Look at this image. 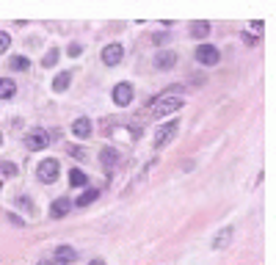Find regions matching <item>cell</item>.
Segmentation results:
<instances>
[{
    "instance_id": "6da1fadb",
    "label": "cell",
    "mask_w": 276,
    "mask_h": 265,
    "mask_svg": "<svg viewBox=\"0 0 276 265\" xmlns=\"http://www.w3.org/2000/svg\"><path fill=\"white\" fill-rule=\"evenodd\" d=\"M180 108H183V97H180V94H163V97L152 99L149 114L155 116V119H160V116H169V114H174V111H180Z\"/></svg>"
},
{
    "instance_id": "7a4b0ae2",
    "label": "cell",
    "mask_w": 276,
    "mask_h": 265,
    "mask_svg": "<svg viewBox=\"0 0 276 265\" xmlns=\"http://www.w3.org/2000/svg\"><path fill=\"white\" fill-rule=\"evenodd\" d=\"M218 58H221V52L215 50L213 44H199L196 47V61L204 64V67H215V64H218Z\"/></svg>"
},
{
    "instance_id": "3957f363",
    "label": "cell",
    "mask_w": 276,
    "mask_h": 265,
    "mask_svg": "<svg viewBox=\"0 0 276 265\" xmlns=\"http://www.w3.org/2000/svg\"><path fill=\"white\" fill-rule=\"evenodd\" d=\"M47 144H50V133H44V130H31L25 135V146L31 152H42Z\"/></svg>"
},
{
    "instance_id": "277c9868",
    "label": "cell",
    "mask_w": 276,
    "mask_h": 265,
    "mask_svg": "<svg viewBox=\"0 0 276 265\" xmlns=\"http://www.w3.org/2000/svg\"><path fill=\"white\" fill-rule=\"evenodd\" d=\"M58 161L56 157H47V161L39 163V169H36V174H39V180L42 182H56V177H58Z\"/></svg>"
},
{
    "instance_id": "5b68a950",
    "label": "cell",
    "mask_w": 276,
    "mask_h": 265,
    "mask_svg": "<svg viewBox=\"0 0 276 265\" xmlns=\"http://www.w3.org/2000/svg\"><path fill=\"white\" fill-rule=\"evenodd\" d=\"M177 130H180V122H177V119L169 122V125H163L160 130H157V135H155V146H157V149H160V146H166L169 141L177 135Z\"/></svg>"
},
{
    "instance_id": "8992f818",
    "label": "cell",
    "mask_w": 276,
    "mask_h": 265,
    "mask_svg": "<svg viewBox=\"0 0 276 265\" xmlns=\"http://www.w3.org/2000/svg\"><path fill=\"white\" fill-rule=\"evenodd\" d=\"M122 58H125V47H122V44H105L102 61L108 64V67H119Z\"/></svg>"
},
{
    "instance_id": "52a82bcc",
    "label": "cell",
    "mask_w": 276,
    "mask_h": 265,
    "mask_svg": "<svg viewBox=\"0 0 276 265\" xmlns=\"http://www.w3.org/2000/svg\"><path fill=\"white\" fill-rule=\"evenodd\" d=\"M114 102L119 105V108H125V105L133 102V86L130 83H119L114 88Z\"/></svg>"
},
{
    "instance_id": "ba28073f",
    "label": "cell",
    "mask_w": 276,
    "mask_h": 265,
    "mask_svg": "<svg viewBox=\"0 0 276 265\" xmlns=\"http://www.w3.org/2000/svg\"><path fill=\"white\" fill-rule=\"evenodd\" d=\"M69 210H72V199H64V196L56 199V202L50 204V216H52V219H64Z\"/></svg>"
},
{
    "instance_id": "9c48e42d",
    "label": "cell",
    "mask_w": 276,
    "mask_h": 265,
    "mask_svg": "<svg viewBox=\"0 0 276 265\" xmlns=\"http://www.w3.org/2000/svg\"><path fill=\"white\" fill-rule=\"evenodd\" d=\"M174 64H177V52L172 50H163L155 56V67L157 69H174Z\"/></svg>"
},
{
    "instance_id": "30bf717a",
    "label": "cell",
    "mask_w": 276,
    "mask_h": 265,
    "mask_svg": "<svg viewBox=\"0 0 276 265\" xmlns=\"http://www.w3.org/2000/svg\"><path fill=\"white\" fill-rule=\"evenodd\" d=\"M72 135H78V138H89V135H91V122L86 119V116L75 119V125H72Z\"/></svg>"
},
{
    "instance_id": "8fae6325",
    "label": "cell",
    "mask_w": 276,
    "mask_h": 265,
    "mask_svg": "<svg viewBox=\"0 0 276 265\" xmlns=\"http://www.w3.org/2000/svg\"><path fill=\"white\" fill-rule=\"evenodd\" d=\"M99 161H102L105 172H111V169L116 166V161H119V155H116V149H114V146H105V149L99 152Z\"/></svg>"
},
{
    "instance_id": "7c38bea8",
    "label": "cell",
    "mask_w": 276,
    "mask_h": 265,
    "mask_svg": "<svg viewBox=\"0 0 276 265\" xmlns=\"http://www.w3.org/2000/svg\"><path fill=\"white\" fill-rule=\"evenodd\" d=\"M75 257H78V251L72 246H58L56 249V262H75Z\"/></svg>"
},
{
    "instance_id": "4fadbf2b",
    "label": "cell",
    "mask_w": 276,
    "mask_h": 265,
    "mask_svg": "<svg viewBox=\"0 0 276 265\" xmlns=\"http://www.w3.org/2000/svg\"><path fill=\"white\" fill-rule=\"evenodd\" d=\"M69 83H72V72H61V75H56V80H52V91H67Z\"/></svg>"
},
{
    "instance_id": "5bb4252c",
    "label": "cell",
    "mask_w": 276,
    "mask_h": 265,
    "mask_svg": "<svg viewBox=\"0 0 276 265\" xmlns=\"http://www.w3.org/2000/svg\"><path fill=\"white\" fill-rule=\"evenodd\" d=\"M97 188H86L83 193H80V199H75V204H78V207H89L91 202H97Z\"/></svg>"
},
{
    "instance_id": "9a60e30c",
    "label": "cell",
    "mask_w": 276,
    "mask_h": 265,
    "mask_svg": "<svg viewBox=\"0 0 276 265\" xmlns=\"http://www.w3.org/2000/svg\"><path fill=\"white\" fill-rule=\"evenodd\" d=\"M14 94H17L14 80H9V78H0V99H11Z\"/></svg>"
},
{
    "instance_id": "2e32d148",
    "label": "cell",
    "mask_w": 276,
    "mask_h": 265,
    "mask_svg": "<svg viewBox=\"0 0 276 265\" xmlns=\"http://www.w3.org/2000/svg\"><path fill=\"white\" fill-rule=\"evenodd\" d=\"M86 182H89L86 172H80V169H72V172H69V185L72 188H86Z\"/></svg>"
},
{
    "instance_id": "e0dca14e",
    "label": "cell",
    "mask_w": 276,
    "mask_h": 265,
    "mask_svg": "<svg viewBox=\"0 0 276 265\" xmlns=\"http://www.w3.org/2000/svg\"><path fill=\"white\" fill-rule=\"evenodd\" d=\"M230 240H232V227H227V229H221V232L215 235L213 246H215V249H224V246L230 243Z\"/></svg>"
},
{
    "instance_id": "ac0fdd59",
    "label": "cell",
    "mask_w": 276,
    "mask_h": 265,
    "mask_svg": "<svg viewBox=\"0 0 276 265\" xmlns=\"http://www.w3.org/2000/svg\"><path fill=\"white\" fill-rule=\"evenodd\" d=\"M207 33H210L207 22H193V25H191V36L193 39H207Z\"/></svg>"
},
{
    "instance_id": "d6986e66",
    "label": "cell",
    "mask_w": 276,
    "mask_h": 265,
    "mask_svg": "<svg viewBox=\"0 0 276 265\" xmlns=\"http://www.w3.org/2000/svg\"><path fill=\"white\" fill-rule=\"evenodd\" d=\"M11 69H17V72H22V69H28V67H31V61H28V58L25 56H11Z\"/></svg>"
},
{
    "instance_id": "ffe728a7",
    "label": "cell",
    "mask_w": 276,
    "mask_h": 265,
    "mask_svg": "<svg viewBox=\"0 0 276 265\" xmlns=\"http://www.w3.org/2000/svg\"><path fill=\"white\" fill-rule=\"evenodd\" d=\"M17 174V166H14V163H0V177H6V180H9V177H14Z\"/></svg>"
},
{
    "instance_id": "44dd1931",
    "label": "cell",
    "mask_w": 276,
    "mask_h": 265,
    "mask_svg": "<svg viewBox=\"0 0 276 265\" xmlns=\"http://www.w3.org/2000/svg\"><path fill=\"white\" fill-rule=\"evenodd\" d=\"M56 61H58V50H56V47H50V52L42 58V64H44V67H56Z\"/></svg>"
},
{
    "instance_id": "7402d4cb",
    "label": "cell",
    "mask_w": 276,
    "mask_h": 265,
    "mask_svg": "<svg viewBox=\"0 0 276 265\" xmlns=\"http://www.w3.org/2000/svg\"><path fill=\"white\" fill-rule=\"evenodd\" d=\"M9 44H11V36H9L6 31H0V52L9 50Z\"/></svg>"
},
{
    "instance_id": "603a6c76",
    "label": "cell",
    "mask_w": 276,
    "mask_h": 265,
    "mask_svg": "<svg viewBox=\"0 0 276 265\" xmlns=\"http://www.w3.org/2000/svg\"><path fill=\"white\" fill-rule=\"evenodd\" d=\"M67 52H69V58H78L80 52H83V47H80V44H69V50H67Z\"/></svg>"
},
{
    "instance_id": "cb8c5ba5",
    "label": "cell",
    "mask_w": 276,
    "mask_h": 265,
    "mask_svg": "<svg viewBox=\"0 0 276 265\" xmlns=\"http://www.w3.org/2000/svg\"><path fill=\"white\" fill-rule=\"evenodd\" d=\"M251 31H254L257 36H260V33H262V22H260V20H257V22H251Z\"/></svg>"
},
{
    "instance_id": "d4e9b609",
    "label": "cell",
    "mask_w": 276,
    "mask_h": 265,
    "mask_svg": "<svg viewBox=\"0 0 276 265\" xmlns=\"http://www.w3.org/2000/svg\"><path fill=\"white\" fill-rule=\"evenodd\" d=\"M91 265H105V262H102V260H94V262H91Z\"/></svg>"
},
{
    "instance_id": "484cf974",
    "label": "cell",
    "mask_w": 276,
    "mask_h": 265,
    "mask_svg": "<svg viewBox=\"0 0 276 265\" xmlns=\"http://www.w3.org/2000/svg\"><path fill=\"white\" fill-rule=\"evenodd\" d=\"M0 144H3V133H0Z\"/></svg>"
},
{
    "instance_id": "4316f807",
    "label": "cell",
    "mask_w": 276,
    "mask_h": 265,
    "mask_svg": "<svg viewBox=\"0 0 276 265\" xmlns=\"http://www.w3.org/2000/svg\"><path fill=\"white\" fill-rule=\"evenodd\" d=\"M42 265H47V262H42Z\"/></svg>"
}]
</instances>
